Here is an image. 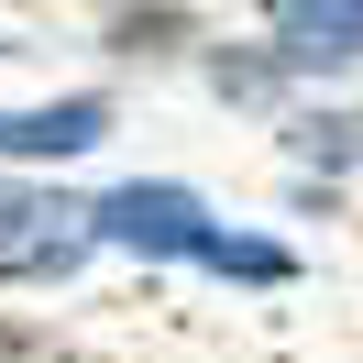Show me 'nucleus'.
<instances>
[{"label":"nucleus","instance_id":"obj_1","mask_svg":"<svg viewBox=\"0 0 363 363\" xmlns=\"http://www.w3.org/2000/svg\"><path fill=\"white\" fill-rule=\"evenodd\" d=\"M89 242H99V209H77V199H11L0 209V275H11V286L77 275Z\"/></svg>","mask_w":363,"mask_h":363},{"label":"nucleus","instance_id":"obj_2","mask_svg":"<svg viewBox=\"0 0 363 363\" xmlns=\"http://www.w3.org/2000/svg\"><path fill=\"white\" fill-rule=\"evenodd\" d=\"M99 242H133V253H187V264H209V242H220V231H209V209L187 199V187H111V199H99Z\"/></svg>","mask_w":363,"mask_h":363},{"label":"nucleus","instance_id":"obj_3","mask_svg":"<svg viewBox=\"0 0 363 363\" xmlns=\"http://www.w3.org/2000/svg\"><path fill=\"white\" fill-rule=\"evenodd\" d=\"M286 67H363V0H275Z\"/></svg>","mask_w":363,"mask_h":363},{"label":"nucleus","instance_id":"obj_4","mask_svg":"<svg viewBox=\"0 0 363 363\" xmlns=\"http://www.w3.org/2000/svg\"><path fill=\"white\" fill-rule=\"evenodd\" d=\"M99 133H111V99H45V111H11V121H0L11 155H89Z\"/></svg>","mask_w":363,"mask_h":363},{"label":"nucleus","instance_id":"obj_5","mask_svg":"<svg viewBox=\"0 0 363 363\" xmlns=\"http://www.w3.org/2000/svg\"><path fill=\"white\" fill-rule=\"evenodd\" d=\"M286 143H297V165H352L363 155V111H308V121H286Z\"/></svg>","mask_w":363,"mask_h":363},{"label":"nucleus","instance_id":"obj_6","mask_svg":"<svg viewBox=\"0 0 363 363\" xmlns=\"http://www.w3.org/2000/svg\"><path fill=\"white\" fill-rule=\"evenodd\" d=\"M209 275H242V286H286V253H275V242H242V231H220V242H209Z\"/></svg>","mask_w":363,"mask_h":363},{"label":"nucleus","instance_id":"obj_7","mask_svg":"<svg viewBox=\"0 0 363 363\" xmlns=\"http://www.w3.org/2000/svg\"><path fill=\"white\" fill-rule=\"evenodd\" d=\"M275 67H286V55H220L209 77H220V99H264V89H275Z\"/></svg>","mask_w":363,"mask_h":363},{"label":"nucleus","instance_id":"obj_8","mask_svg":"<svg viewBox=\"0 0 363 363\" xmlns=\"http://www.w3.org/2000/svg\"><path fill=\"white\" fill-rule=\"evenodd\" d=\"M0 363H55V352H45V341H0Z\"/></svg>","mask_w":363,"mask_h":363},{"label":"nucleus","instance_id":"obj_9","mask_svg":"<svg viewBox=\"0 0 363 363\" xmlns=\"http://www.w3.org/2000/svg\"><path fill=\"white\" fill-rule=\"evenodd\" d=\"M0 209H11V187H0Z\"/></svg>","mask_w":363,"mask_h":363},{"label":"nucleus","instance_id":"obj_10","mask_svg":"<svg viewBox=\"0 0 363 363\" xmlns=\"http://www.w3.org/2000/svg\"><path fill=\"white\" fill-rule=\"evenodd\" d=\"M0 55H11V45H0Z\"/></svg>","mask_w":363,"mask_h":363}]
</instances>
